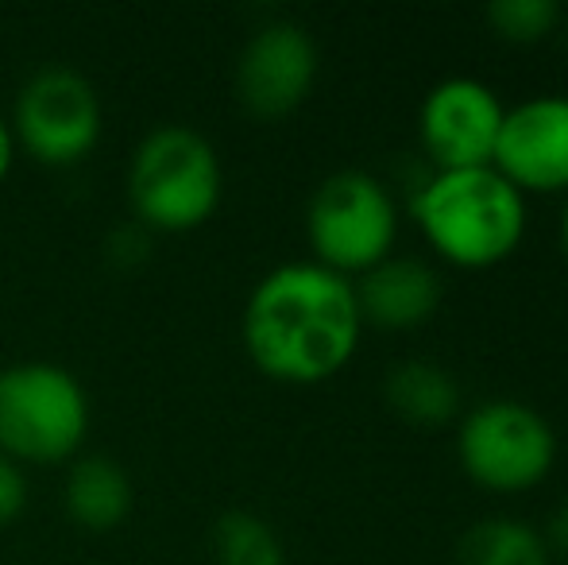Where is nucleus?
Returning <instances> with one entry per match:
<instances>
[{"instance_id":"2","label":"nucleus","mask_w":568,"mask_h":565,"mask_svg":"<svg viewBox=\"0 0 568 565\" xmlns=\"http://www.w3.org/2000/svg\"><path fill=\"white\" fill-rule=\"evenodd\" d=\"M429 249L456 268H491L523 244L526 198L495 167L437 171L414 198Z\"/></svg>"},{"instance_id":"14","label":"nucleus","mask_w":568,"mask_h":565,"mask_svg":"<svg viewBox=\"0 0 568 565\" xmlns=\"http://www.w3.org/2000/svg\"><path fill=\"white\" fill-rule=\"evenodd\" d=\"M460 565H549V546L538 527L523 519H484L464 531Z\"/></svg>"},{"instance_id":"20","label":"nucleus","mask_w":568,"mask_h":565,"mask_svg":"<svg viewBox=\"0 0 568 565\" xmlns=\"http://www.w3.org/2000/svg\"><path fill=\"white\" fill-rule=\"evenodd\" d=\"M561 249L568 256V198H565V213H561Z\"/></svg>"},{"instance_id":"1","label":"nucleus","mask_w":568,"mask_h":565,"mask_svg":"<svg viewBox=\"0 0 568 565\" xmlns=\"http://www.w3.org/2000/svg\"><path fill=\"white\" fill-rule=\"evenodd\" d=\"M356 286L317 260L278 264L252 286L240 317L255 369L283 384H322L337 376L359 345Z\"/></svg>"},{"instance_id":"8","label":"nucleus","mask_w":568,"mask_h":565,"mask_svg":"<svg viewBox=\"0 0 568 565\" xmlns=\"http://www.w3.org/2000/svg\"><path fill=\"white\" fill-rule=\"evenodd\" d=\"M503 113L491 85L476 78H445L426 93L418 113V132L437 171L491 167Z\"/></svg>"},{"instance_id":"9","label":"nucleus","mask_w":568,"mask_h":565,"mask_svg":"<svg viewBox=\"0 0 568 565\" xmlns=\"http://www.w3.org/2000/svg\"><path fill=\"white\" fill-rule=\"evenodd\" d=\"M317 78V43L302 23H263L236 62V93L255 117H286L310 98Z\"/></svg>"},{"instance_id":"16","label":"nucleus","mask_w":568,"mask_h":565,"mask_svg":"<svg viewBox=\"0 0 568 565\" xmlns=\"http://www.w3.org/2000/svg\"><path fill=\"white\" fill-rule=\"evenodd\" d=\"M487 23L510 43H538L554 31L557 0H495L487 4Z\"/></svg>"},{"instance_id":"3","label":"nucleus","mask_w":568,"mask_h":565,"mask_svg":"<svg viewBox=\"0 0 568 565\" xmlns=\"http://www.w3.org/2000/svg\"><path fill=\"white\" fill-rule=\"evenodd\" d=\"M124 182L132 210L166 233L205 225L225 194L217 148L190 124H155L135 143Z\"/></svg>"},{"instance_id":"4","label":"nucleus","mask_w":568,"mask_h":565,"mask_svg":"<svg viewBox=\"0 0 568 565\" xmlns=\"http://www.w3.org/2000/svg\"><path fill=\"white\" fill-rule=\"evenodd\" d=\"M90 430V395L54 361L0 369V453L16 465H54L78 453Z\"/></svg>"},{"instance_id":"7","label":"nucleus","mask_w":568,"mask_h":565,"mask_svg":"<svg viewBox=\"0 0 568 565\" xmlns=\"http://www.w3.org/2000/svg\"><path fill=\"white\" fill-rule=\"evenodd\" d=\"M460 465L479 488L526 492L554 468V426L518 400H487L464 415L456 430Z\"/></svg>"},{"instance_id":"17","label":"nucleus","mask_w":568,"mask_h":565,"mask_svg":"<svg viewBox=\"0 0 568 565\" xmlns=\"http://www.w3.org/2000/svg\"><path fill=\"white\" fill-rule=\"evenodd\" d=\"M28 507V476L12 457L0 453V527L12 523Z\"/></svg>"},{"instance_id":"10","label":"nucleus","mask_w":568,"mask_h":565,"mask_svg":"<svg viewBox=\"0 0 568 565\" xmlns=\"http://www.w3.org/2000/svg\"><path fill=\"white\" fill-rule=\"evenodd\" d=\"M491 167L518 194L568 190V98H530L503 113Z\"/></svg>"},{"instance_id":"12","label":"nucleus","mask_w":568,"mask_h":565,"mask_svg":"<svg viewBox=\"0 0 568 565\" xmlns=\"http://www.w3.org/2000/svg\"><path fill=\"white\" fill-rule=\"evenodd\" d=\"M132 476L109 453H85L67 473V512L90 531H113L132 512Z\"/></svg>"},{"instance_id":"19","label":"nucleus","mask_w":568,"mask_h":565,"mask_svg":"<svg viewBox=\"0 0 568 565\" xmlns=\"http://www.w3.org/2000/svg\"><path fill=\"white\" fill-rule=\"evenodd\" d=\"M12 159H16V137H12V124L0 117V182L8 179L12 171Z\"/></svg>"},{"instance_id":"18","label":"nucleus","mask_w":568,"mask_h":565,"mask_svg":"<svg viewBox=\"0 0 568 565\" xmlns=\"http://www.w3.org/2000/svg\"><path fill=\"white\" fill-rule=\"evenodd\" d=\"M541 538H546L549 551L568 554V504L557 507L554 519H549V527H546V535H541Z\"/></svg>"},{"instance_id":"15","label":"nucleus","mask_w":568,"mask_h":565,"mask_svg":"<svg viewBox=\"0 0 568 565\" xmlns=\"http://www.w3.org/2000/svg\"><path fill=\"white\" fill-rule=\"evenodd\" d=\"M217 565H286V551L275 527L252 512H225L213 527Z\"/></svg>"},{"instance_id":"5","label":"nucleus","mask_w":568,"mask_h":565,"mask_svg":"<svg viewBox=\"0 0 568 565\" xmlns=\"http://www.w3.org/2000/svg\"><path fill=\"white\" fill-rule=\"evenodd\" d=\"M398 210L390 190L367 171H337L314 190L306 210V236L314 260L348 280L390 256Z\"/></svg>"},{"instance_id":"13","label":"nucleus","mask_w":568,"mask_h":565,"mask_svg":"<svg viewBox=\"0 0 568 565\" xmlns=\"http://www.w3.org/2000/svg\"><path fill=\"white\" fill-rule=\"evenodd\" d=\"M387 403L414 426H442L460 411V387L442 364L403 361L387 376Z\"/></svg>"},{"instance_id":"6","label":"nucleus","mask_w":568,"mask_h":565,"mask_svg":"<svg viewBox=\"0 0 568 565\" xmlns=\"http://www.w3.org/2000/svg\"><path fill=\"white\" fill-rule=\"evenodd\" d=\"M105 113L101 93L82 70L47 62L16 93L12 137L47 167H70L85 159L101 140Z\"/></svg>"},{"instance_id":"11","label":"nucleus","mask_w":568,"mask_h":565,"mask_svg":"<svg viewBox=\"0 0 568 565\" xmlns=\"http://www.w3.org/2000/svg\"><path fill=\"white\" fill-rule=\"evenodd\" d=\"M352 286H356L359 317L383 330H410V325L429 322L442 302L437 272L410 256H387L383 264L367 268Z\"/></svg>"}]
</instances>
